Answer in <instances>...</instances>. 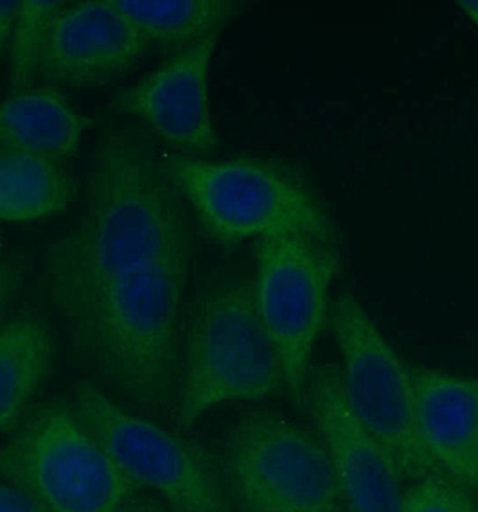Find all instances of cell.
Returning <instances> with one entry per match:
<instances>
[{
  "label": "cell",
  "instance_id": "1",
  "mask_svg": "<svg viewBox=\"0 0 478 512\" xmlns=\"http://www.w3.org/2000/svg\"><path fill=\"white\" fill-rule=\"evenodd\" d=\"M193 268L189 207L155 146L108 133L80 218L45 250V283L78 353L139 410L175 403Z\"/></svg>",
  "mask_w": 478,
  "mask_h": 512
},
{
  "label": "cell",
  "instance_id": "2",
  "mask_svg": "<svg viewBox=\"0 0 478 512\" xmlns=\"http://www.w3.org/2000/svg\"><path fill=\"white\" fill-rule=\"evenodd\" d=\"M281 387V362L259 317L254 279L214 275L187 311L175 396L178 430H189L211 408L261 401Z\"/></svg>",
  "mask_w": 478,
  "mask_h": 512
},
{
  "label": "cell",
  "instance_id": "3",
  "mask_svg": "<svg viewBox=\"0 0 478 512\" xmlns=\"http://www.w3.org/2000/svg\"><path fill=\"white\" fill-rule=\"evenodd\" d=\"M159 157L198 225L220 245L279 236L337 245V223L319 196L274 162L205 160L169 151Z\"/></svg>",
  "mask_w": 478,
  "mask_h": 512
},
{
  "label": "cell",
  "instance_id": "4",
  "mask_svg": "<svg viewBox=\"0 0 478 512\" xmlns=\"http://www.w3.org/2000/svg\"><path fill=\"white\" fill-rule=\"evenodd\" d=\"M0 478L45 512H123L139 491L65 401L27 412L0 448Z\"/></svg>",
  "mask_w": 478,
  "mask_h": 512
},
{
  "label": "cell",
  "instance_id": "5",
  "mask_svg": "<svg viewBox=\"0 0 478 512\" xmlns=\"http://www.w3.org/2000/svg\"><path fill=\"white\" fill-rule=\"evenodd\" d=\"M218 469L234 512L344 511L319 435L270 410L232 424Z\"/></svg>",
  "mask_w": 478,
  "mask_h": 512
},
{
  "label": "cell",
  "instance_id": "6",
  "mask_svg": "<svg viewBox=\"0 0 478 512\" xmlns=\"http://www.w3.org/2000/svg\"><path fill=\"white\" fill-rule=\"evenodd\" d=\"M329 327L342 358L344 394L356 419L407 484L432 475L443 477L417 433L410 365L351 293H342L331 304Z\"/></svg>",
  "mask_w": 478,
  "mask_h": 512
},
{
  "label": "cell",
  "instance_id": "7",
  "mask_svg": "<svg viewBox=\"0 0 478 512\" xmlns=\"http://www.w3.org/2000/svg\"><path fill=\"white\" fill-rule=\"evenodd\" d=\"M72 408L133 484L150 487L173 512H234L220 469L180 430L139 415L90 381L74 390Z\"/></svg>",
  "mask_w": 478,
  "mask_h": 512
},
{
  "label": "cell",
  "instance_id": "8",
  "mask_svg": "<svg viewBox=\"0 0 478 512\" xmlns=\"http://www.w3.org/2000/svg\"><path fill=\"white\" fill-rule=\"evenodd\" d=\"M256 304L274 344L284 389L306 403L311 358L329 324L331 284L340 272L337 245L302 236L257 239Z\"/></svg>",
  "mask_w": 478,
  "mask_h": 512
},
{
  "label": "cell",
  "instance_id": "9",
  "mask_svg": "<svg viewBox=\"0 0 478 512\" xmlns=\"http://www.w3.org/2000/svg\"><path fill=\"white\" fill-rule=\"evenodd\" d=\"M315 433L326 446L347 512H403L407 482L347 403L340 369L311 367L306 389Z\"/></svg>",
  "mask_w": 478,
  "mask_h": 512
},
{
  "label": "cell",
  "instance_id": "10",
  "mask_svg": "<svg viewBox=\"0 0 478 512\" xmlns=\"http://www.w3.org/2000/svg\"><path fill=\"white\" fill-rule=\"evenodd\" d=\"M150 49L112 0L65 4L49 29L40 80L58 89L103 87L126 76Z\"/></svg>",
  "mask_w": 478,
  "mask_h": 512
},
{
  "label": "cell",
  "instance_id": "11",
  "mask_svg": "<svg viewBox=\"0 0 478 512\" xmlns=\"http://www.w3.org/2000/svg\"><path fill=\"white\" fill-rule=\"evenodd\" d=\"M222 33L173 54L160 69L117 94L112 106L139 119L153 135L184 151H211L222 144L209 108L207 74Z\"/></svg>",
  "mask_w": 478,
  "mask_h": 512
},
{
  "label": "cell",
  "instance_id": "12",
  "mask_svg": "<svg viewBox=\"0 0 478 512\" xmlns=\"http://www.w3.org/2000/svg\"><path fill=\"white\" fill-rule=\"evenodd\" d=\"M419 439L444 478L478 498V378L410 365Z\"/></svg>",
  "mask_w": 478,
  "mask_h": 512
},
{
  "label": "cell",
  "instance_id": "13",
  "mask_svg": "<svg viewBox=\"0 0 478 512\" xmlns=\"http://www.w3.org/2000/svg\"><path fill=\"white\" fill-rule=\"evenodd\" d=\"M90 119L53 85L0 101V157L9 153L71 159L80 150Z\"/></svg>",
  "mask_w": 478,
  "mask_h": 512
},
{
  "label": "cell",
  "instance_id": "14",
  "mask_svg": "<svg viewBox=\"0 0 478 512\" xmlns=\"http://www.w3.org/2000/svg\"><path fill=\"white\" fill-rule=\"evenodd\" d=\"M56 360L53 329L40 313L22 309L0 322V432H13Z\"/></svg>",
  "mask_w": 478,
  "mask_h": 512
},
{
  "label": "cell",
  "instance_id": "15",
  "mask_svg": "<svg viewBox=\"0 0 478 512\" xmlns=\"http://www.w3.org/2000/svg\"><path fill=\"white\" fill-rule=\"evenodd\" d=\"M76 196V182L62 159L31 153L0 157V220H45L65 211Z\"/></svg>",
  "mask_w": 478,
  "mask_h": 512
},
{
  "label": "cell",
  "instance_id": "16",
  "mask_svg": "<svg viewBox=\"0 0 478 512\" xmlns=\"http://www.w3.org/2000/svg\"><path fill=\"white\" fill-rule=\"evenodd\" d=\"M112 4L151 49L177 53L222 33L239 11V2L232 0H112Z\"/></svg>",
  "mask_w": 478,
  "mask_h": 512
},
{
  "label": "cell",
  "instance_id": "17",
  "mask_svg": "<svg viewBox=\"0 0 478 512\" xmlns=\"http://www.w3.org/2000/svg\"><path fill=\"white\" fill-rule=\"evenodd\" d=\"M63 2L24 0L20 4L17 24L11 40L9 94L18 96L35 89L42 78L47 36L54 17L62 11Z\"/></svg>",
  "mask_w": 478,
  "mask_h": 512
},
{
  "label": "cell",
  "instance_id": "18",
  "mask_svg": "<svg viewBox=\"0 0 478 512\" xmlns=\"http://www.w3.org/2000/svg\"><path fill=\"white\" fill-rule=\"evenodd\" d=\"M477 502L448 478L432 475L407 484L403 512H477Z\"/></svg>",
  "mask_w": 478,
  "mask_h": 512
},
{
  "label": "cell",
  "instance_id": "19",
  "mask_svg": "<svg viewBox=\"0 0 478 512\" xmlns=\"http://www.w3.org/2000/svg\"><path fill=\"white\" fill-rule=\"evenodd\" d=\"M29 272L26 259L9 256L0 259V322L9 317V311L17 301Z\"/></svg>",
  "mask_w": 478,
  "mask_h": 512
},
{
  "label": "cell",
  "instance_id": "20",
  "mask_svg": "<svg viewBox=\"0 0 478 512\" xmlns=\"http://www.w3.org/2000/svg\"><path fill=\"white\" fill-rule=\"evenodd\" d=\"M0 512H45L31 496L8 482H0Z\"/></svg>",
  "mask_w": 478,
  "mask_h": 512
},
{
  "label": "cell",
  "instance_id": "21",
  "mask_svg": "<svg viewBox=\"0 0 478 512\" xmlns=\"http://www.w3.org/2000/svg\"><path fill=\"white\" fill-rule=\"evenodd\" d=\"M20 4V0H0V60L13 40Z\"/></svg>",
  "mask_w": 478,
  "mask_h": 512
},
{
  "label": "cell",
  "instance_id": "22",
  "mask_svg": "<svg viewBox=\"0 0 478 512\" xmlns=\"http://www.w3.org/2000/svg\"><path fill=\"white\" fill-rule=\"evenodd\" d=\"M457 6L478 27V0H464V2H457Z\"/></svg>",
  "mask_w": 478,
  "mask_h": 512
},
{
  "label": "cell",
  "instance_id": "23",
  "mask_svg": "<svg viewBox=\"0 0 478 512\" xmlns=\"http://www.w3.org/2000/svg\"><path fill=\"white\" fill-rule=\"evenodd\" d=\"M123 512H159V511H155V509H148V507H128V509H124Z\"/></svg>",
  "mask_w": 478,
  "mask_h": 512
},
{
  "label": "cell",
  "instance_id": "24",
  "mask_svg": "<svg viewBox=\"0 0 478 512\" xmlns=\"http://www.w3.org/2000/svg\"><path fill=\"white\" fill-rule=\"evenodd\" d=\"M0 259H2V257H0Z\"/></svg>",
  "mask_w": 478,
  "mask_h": 512
},
{
  "label": "cell",
  "instance_id": "25",
  "mask_svg": "<svg viewBox=\"0 0 478 512\" xmlns=\"http://www.w3.org/2000/svg\"><path fill=\"white\" fill-rule=\"evenodd\" d=\"M477 512H478V509H477Z\"/></svg>",
  "mask_w": 478,
  "mask_h": 512
}]
</instances>
